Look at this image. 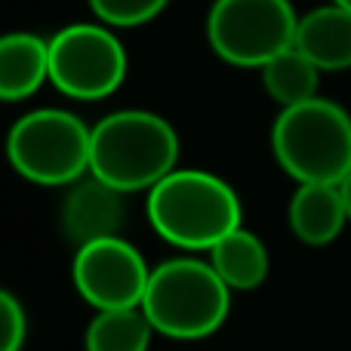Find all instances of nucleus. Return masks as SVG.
<instances>
[{
  "instance_id": "obj_4",
  "label": "nucleus",
  "mask_w": 351,
  "mask_h": 351,
  "mask_svg": "<svg viewBox=\"0 0 351 351\" xmlns=\"http://www.w3.org/2000/svg\"><path fill=\"white\" fill-rule=\"evenodd\" d=\"M271 148L284 173L299 185H339L351 173V114L321 96L280 108L271 130Z\"/></svg>"
},
{
  "instance_id": "obj_13",
  "label": "nucleus",
  "mask_w": 351,
  "mask_h": 351,
  "mask_svg": "<svg viewBox=\"0 0 351 351\" xmlns=\"http://www.w3.org/2000/svg\"><path fill=\"white\" fill-rule=\"evenodd\" d=\"M210 265L228 284V290H256L268 278V250L241 225L210 250Z\"/></svg>"
},
{
  "instance_id": "obj_11",
  "label": "nucleus",
  "mask_w": 351,
  "mask_h": 351,
  "mask_svg": "<svg viewBox=\"0 0 351 351\" xmlns=\"http://www.w3.org/2000/svg\"><path fill=\"white\" fill-rule=\"evenodd\" d=\"M348 222L339 185L308 182L299 185L290 200V228L308 247H327L342 234Z\"/></svg>"
},
{
  "instance_id": "obj_3",
  "label": "nucleus",
  "mask_w": 351,
  "mask_h": 351,
  "mask_svg": "<svg viewBox=\"0 0 351 351\" xmlns=\"http://www.w3.org/2000/svg\"><path fill=\"white\" fill-rule=\"evenodd\" d=\"M142 311L154 333L170 339H204L225 324L231 290L210 262L179 256L152 268Z\"/></svg>"
},
{
  "instance_id": "obj_18",
  "label": "nucleus",
  "mask_w": 351,
  "mask_h": 351,
  "mask_svg": "<svg viewBox=\"0 0 351 351\" xmlns=\"http://www.w3.org/2000/svg\"><path fill=\"white\" fill-rule=\"evenodd\" d=\"M339 191H342V200H346V213H348V222H351V173L339 182Z\"/></svg>"
},
{
  "instance_id": "obj_9",
  "label": "nucleus",
  "mask_w": 351,
  "mask_h": 351,
  "mask_svg": "<svg viewBox=\"0 0 351 351\" xmlns=\"http://www.w3.org/2000/svg\"><path fill=\"white\" fill-rule=\"evenodd\" d=\"M49 80V40L34 31L0 34V102H25Z\"/></svg>"
},
{
  "instance_id": "obj_1",
  "label": "nucleus",
  "mask_w": 351,
  "mask_h": 351,
  "mask_svg": "<svg viewBox=\"0 0 351 351\" xmlns=\"http://www.w3.org/2000/svg\"><path fill=\"white\" fill-rule=\"evenodd\" d=\"M179 136L167 117L123 108L102 117L90 136V176L121 194L152 191L176 170Z\"/></svg>"
},
{
  "instance_id": "obj_6",
  "label": "nucleus",
  "mask_w": 351,
  "mask_h": 351,
  "mask_svg": "<svg viewBox=\"0 0 351 351\" xmlns=\"http://www.w3.org/2000/svg\"><path fill=\"white\" fill-rule=\"evenodd\" d=\"M299 16L290 0H216L206 12V40L222 62L262 68L296 43Z\"/></svg>"
},
{
  "instance_id": "obj_7",
  "label": "nucleus",
  "mask_w": 351,
  "mask_h": 351,
  "mask_svg": "<svg viewBox=\"0 0 351 351\" xmlns=\"http://www.w3.org/2000/svg\"><path fill=\"white\" fill-rule=\"evenodd\" d=\"M127 77V49L102 22H74L49 37V84L68 99L96 102Z\"/></svg>"
},
{
  "instance_id": "obj_8",
  "label": "nucleus",
  "mask_w": 351,
  "mask_h": 351,
  "mask_svg": "<svg viewBox=\"0 0 351 351\" xmlns=\"http://www.w3.org/2000/svg\"><path fill=\"white\" fill-rule=\"evenodd\" d=\"M71 274L84 302L99 311L139 308L152 280V268L142 253L117 234L77 247Z\"/></svg>"
},
{
  "instance_id": "obj_17",
  "label": "nucleus",
  "mask_w": 351,
  "mask_h": 351,
  "mask_svg": "<svg viewBox=\"0 0 351 351\" xmlns=\"http://www.w3.org/2000/svg\"><path fill=\"white\" fill-rule=\"evenodd\" d=\"M28 317L25 308L10 290H0V351H22Z\"/></svg>"
},
{
  "instance_id": "obj_5",
  "label": "nucleus",
  "mask_w": 351,
  "mask_h": 351,
  "mask_svg": "<svg viewBox=\"0 0 351 351\" xmlns=\"http://www.w3.org/2000/svg\"><path fill=\"white\" fill-rule=\"evenodd\" d=\"M90 136L77 114L65 108H34L6 133V160L34 185H74L90 176Z\"/></svg>"
},
{
  "instance_id": "obj_19",
  "label": "nucleus",
  "mask_w": 351,
  "mask_h": 351,
  "mask_svg": "<svg viewBox=\"0 0 351 351\" xmlns=\"http://www.w3.org/2000/svg\"><path fill=\"white\" fill-rule=\"evenodd\" d=\"M333 3H339L342 10H348V12H351V0H333Z\"/></svg>"
},
{
  "instance_id": "obj_12",
  "label": "nucleus",
  "mask_w": 351,
  "mask_h": 351,
  "mask_svg": "<svg viewBox=\"0 0 351 351\" xmlns=\"http://www.w3.org/2000/svg\"><path fill=\"white\" fill-rule=\"evenodd\" d=\"M65 231L77 241V247L99 237H111L121 222V191L102 185L99 179L77 185L62 206Z\"/></svg>"
},
{
  "instance_id": "obj_14",
  "label": "nucleus",
  "mask_w": 351,
  "mask_h": 351,
  "mask_svg": "<svg viewBox=\"0 0 351 351\" xmlns=\"http://www.w3.org/2000/svg\"><path fill=\"white\" fill-rule=\"evenodd\" d=\"M317 84H321V68L296 47L284 49L262 65V86L280 108H293V105L315 99Z\"/></svg>"
},
{
  "instance_id": "obj_16",
  "label": "nucleus",
  "mask_w": 351,
  "mask_h": 351,
  "mask_svg": "<svg viewBox=\"0 0 351 351\" xmlns=\"http://www.w3.org/2000/svg\"><path fill=\"white\" fill-rule=\"evenodd\" d=\"M170 0H90V10L108 28H139L158 19Z\"/></svg>"
},
{
  "instance_id": "obj_2",
  "label": "nucleus",
  "mask_w": 351,
  "mask_h": 351,
  "mask_svg": "<svg viewBox=\"0 0 351 351\" xmlns=\"http://www.w3.org/2000/svg\"><path fill=\"white\" fill-rule=\"evenodd\" d=\"M241 197L216 173L173 170L148 191V222L179 250L210 253L228 231L241 228Z\"/></svg>"
},
{
  "instance_id": "obj_10",
  "label": "nucleus",
  "mask_w": 351,
  "mask_h": 351,
  "mask_svg": "<svg viewBox=\"0 0 351 351\" xmlns=\"http://www.w3.org/2000/svg\"><path fill=\"white\" fill-rule=\"evenodd\" d=\"M293 47L321 71H346L351 68V12L339 3H327L299 16Z\"/></svg>"
},
{
  "instance_id": "obj_15",
  "label": "nucleus",
  "mask_w": 351,
  "mask_h": 351,
  "mask_svg": "<svg viewBox=\"0 0 351 351\" xmlns=\"http://www.w3.org/2000/svg\"><path fill=\"white\" fill-rule=\"evenodd\" d=\"M154 327L139 308L99 311L84 333L86 351H148Z\"/></svg>"
}]
</instances>
